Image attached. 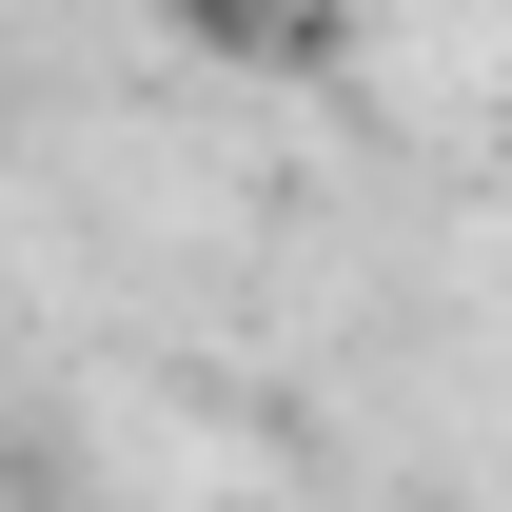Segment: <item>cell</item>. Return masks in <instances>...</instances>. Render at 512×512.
<instances>
[]
</instances>
